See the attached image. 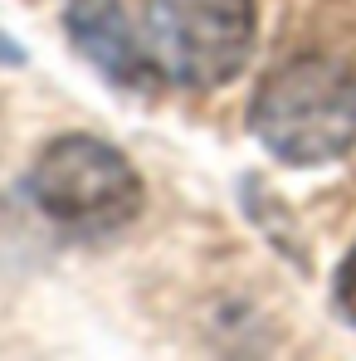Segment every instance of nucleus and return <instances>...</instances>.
<instances>
[{
    "mask_svg": "<svg viewBox=\"0 0 356 361\" xmlns=\"http://www.w3.org/2000/svg\"><path fill=\"white\" fill-rule=\"evenodd\" d=\"M254 137L288 166H327L356 147V73L337 59L274 68L249 108Z\"/></svg>",
    "mask_w": 356,
    "mask_h": 361,
    "instance_id": "f257e3e1",
    "label": "nucleus"
},
{
    "mask_svg": "<svg viewBox=\"0 0 356 361\" xmlns=\"http://www.w3.org/2000/svg\"><path fill=\"white\" fill-rule=\"evenodd\" d=\"M30 195L73 235H113L142 210V180L132 161L98 137H54L30 166Z\"/></svg>",
    "mask_w": 356,
    "mask_h": 361,
    "instance_id": "f03ea898",
    "label": "nucleus"
},
{
    "mask_svg": "<svg viewBox=\"0 0 356 361\" xmlns=\"http://www.w3.org/2000/svg\"><path fill=\"white\" fill-rule=\"evenodd\" d=\"M254 49V0H152L147 54L180 88L230 83Z\"/></svg>",
    "mask_w": 356,
    "mask_h": 361,
    "instance_id": "7ed1b4c3",
    "label": "nucleus"
},
{
    "mask_svg": "<svg viewBox=\"0 0 356 361\" xmlns=\"http://www.w3.org/2000/svg\"><path fill=\"white\" fill-rule=\"evenodd\" d=\"M68 39L98 63V73L118 88H152L161 68H152V54H142V44L127 30L118 0H73L68 10Z\"/></svg>",
    "mask_w": 356,
    "mask_h": 361,
    "instance_id": "20e7f679",
    "label": "nucleus"
},
{
    "mask_svg": "<svg viewBox=\"0 0 356 361\" xmlns=\"http://www.w3.org/2000/svg\"><path fill=\"white\" fill-rule=\"evenodd\" d=\"M337 302H342V312L356 322V249L347 254V264H342V274H337Z\"/></svg>",
    "mask_w": 356,
    "mask_h": 361,
    "instance_id": "39448f33",
    "label": "nucleus"
},
{
    "mask_svg": "<svg viewBox=\"0 0 356 361\" xmlns=\"http://www.w3.org/2000/svg\"><path fill=\"white\" fill-rule=\"evenodd\" d=\"M0 63H15V68L25 63V49H20L15 39H5V35H0Z\"/></svg>",
    "mask_w": 356,
    "mask_h": 361,
    "instance_id": "423d86ee",
    "label": "nucleus"
}]
</instances>
